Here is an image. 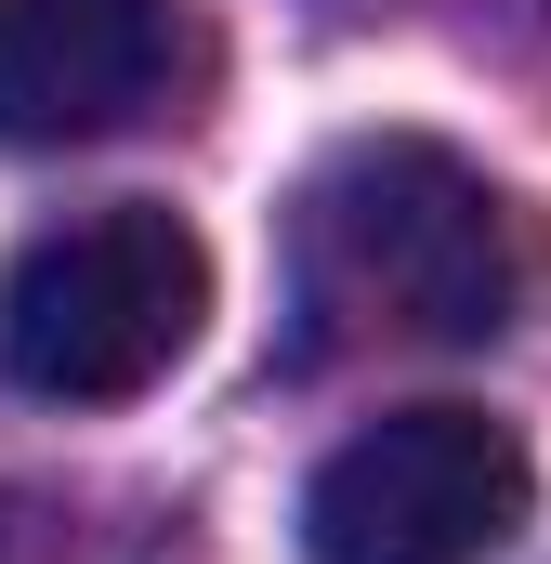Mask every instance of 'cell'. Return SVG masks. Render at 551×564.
<instances>
[{
    "instance_id": "1",
    "label": "cell",
    "mask_w": 551,
    "mask_h": 564,
    "mask_svg": "<svg viewBox=\"0 0 551 564\" xmlns=\"http://www.w3.org/2000/svg\"><path fill=\"white\" fill-rule=\"evenodd\" d=\"M539 302V224L512 184H486L433 132H355L289 184V315L302 355L368 341H499Z\"/></svg>"
},
{
    "instance_id": "2",
    "label": "cell",
    "mask_w": 551,
    "mask_h": 564,
    "mask_svg": "<svg viewBox=\"0 0 551 564\" xmlns=\"http://www.w3.org/2000/svg\"><path fill=\"white\" fill-rule=\"evenodd\" d=\"M197 315H210L197 224H171L144 197L79 210V224L26 237L0 276V381L26 408H132L197 355Z\"/></svg>"
},
{
    "instance_id": "3",
    "label": "cell",
    "mask_w": 551,
    "mask_h": 564,
    "mask_svg": "<svg viewBox=\"0 0 551 564\" xmlns=\"http://www.w3.org/2000/svg\"><path fill=\"white\" fill-rule=\"evenodd\" d=\"M539 473L486 408H395L302 486V564H499Z\"/></svg>"
},
{
    "instance_id": "4",
    "label": "cell",
    "mask_w": 551,
    "mask_h": 564,
    "mask_svg": "<svg viewBox=\"0 0 551 564\" xmlns=\"http://www.w3.org/2000/svg\"><path fill=\"white\" fill-rule=\"evenodd\" d=\"M184 66V0H0V144H106Z\"/></svg>"
}]
</instances>
